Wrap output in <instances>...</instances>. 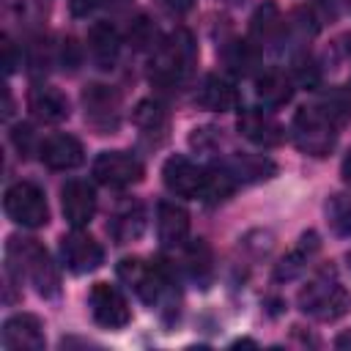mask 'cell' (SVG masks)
Instances as JSON below:
<instances>
[{
  "mask_svg": "<svg viewBox=\"0 0 351 351\" xmlns=\"http://www.w3.org/2000/svg\"><path fill=\"white\" fill-rule=\"evenodd\" d=\"M195 38L186 27H176L156 49L151 58V69L148 77L156 85H178L189 77L192 66H195Z\"/></svg>",
  "mask_w": 351,
  "mask_h": 351,
  "instance_id": "obj_1",
  "label": "cell"
},
{
  "mask_svg": "<svg viewBox=\"0 0 351 351\" xmlns=\"http://www.w3.org/2000/svg\"><path fill=\"white\" fill-rule=\"evenodd\" d=\"M5 255H8V263L30 277V282L36 285V291L41 296H58L60 291V277H58V269L49 258V252L36 241V239H22V236H11L8 244H5Z\"/></svg>",
  "mask_w": 351,
  "mask_h": 351,
  "instance_id": "obj_2",
  "label": "cell"
},
{
  "mask_svg": "<svg viewBox=\"0 0 351 351\" xmlns=\"http://www.w3.org/2000/svg\"><path fill=\"white\" fill-rule=\"evenodd\" d=\"M299 307L318 321H337L351 310V293L340 285L332 266H324L313 280L299 291Z\"/></svg>",
  "mask_w": 351,
  "mask_h": 351,
  "instance_id": "obj_3",
  "label": "cell"
},
{
  "mask_svg": "<svg viewBox=\"0 0 351 351\" xmlns=\"http://www.w3.org/2000/svg\"><path fill=\"white\" fill-rule=\"evenodd\" d=\"M118 277L137 293L140 302L145 304H156L162 299V293L173 285V271L167 266V261H154L145 263L143 258H123L118 263Z\"/></svg>",
  "mask_w": 351,
  "mask_h": 351,
  "instance_id": "obj_4",
  "label": "cell"
},
{
  "mask_svg": "<svg viewBox=\"0 0 351 351\" xmlns=\"http://www.w3.org/2000/svg\"><path fill=\"white\" fill-rule=\"evenodd\" d=\"M337 126L318 110V107H302L293 112L291 121V137L302 154L310 156H326L337 143Z\"/></svg>",
  "mask_w": 351,
  "mask_h": 351,
  "instance_id": "obj_5",
  "label": "cell"
},
{
  "mask_svg": "<svg viewBox=\"0 0 351 351\" xmlns=\"http://www.w3.org/2000/svg\"><path fill=\"white\" fill-rule=\"evenodd\" d=\"M3 208L11 222L22 228H41L49 222V206L44 197V189L33 181H16L5 189Z\"/></svg>",
  "mask_w": 351,
  "mask_h": 351,
  "instance_id": "obj_6",
  "label": "cell"
},
{
  "mask_svg": "<svg viewBox=\"0 0 351 351\" xmlns=\"http://www.w3.org/2000/svg\"><path fill=\"white\" fill-rule=\"evenodd\" d=\"M88 304H90L93 321L104 329H123L132 321V310H129L126 296L110 282H96L90 288Z\"/></svg>",
  "mask_w": 351,
  "mask_h": 351,
  "instance_id": "obj_7",
  "label": "cell"
},
{
  "mask_svg": "<svg viewBox=\"0 0 351 351\" xmlns=\"http://www.w3.org/2000/svg\"><path fill=\"white\" fill-rule=\"evenodd\" d=\"M93 176L104 186L123 189L143 178V162L126 151H101L93 162Z\"/></svg>",
  "mask_w": 351,
  "mask_h": 351,
  "instance_id": "obj_8",
  "label": "cell"
},
{
  "mask_svg": "<svg viewBox=\"0 0 351 351\" xmlns=\"http://www.w3.org/2000/svg\"><path fill=\"white\" fill-rule=\"evenodd\" d=\"M82 107L90 126H96L101 134L115 132L121 123V96L110 85H88L82 90Z\"/></svg>",
  "mask_w": 351,
  "mask_h": 351,
  "instance_id": "obj_9",
  "label": "cell"
},
{
  "mask_svg": "<svg viewBox=\"0 0 351 351\" xmlns=\"http://www.w3.org/2000/svg\"><path fill=\"white\" fill-rule=\"evenodd\" d=\"M60 258H63V266L71 274H88V271L101 266L104 250L93 236H88L77 228L74 233L60 239Z\"/></svg>",
  "mask_w": 351,
  "mask_h": 351,
  "instance_id": "obj_10",
  "label": "cell"
},
{
  "mask_svg": "<svg viewBox=\"0 0 351 351\" xmlns=\"http://www.w3.org/2000/svg\"><path fill=\"white\" fill-rule=\"evenodd\" d=\"M162 181L178 197H203L206 167H197L186 156H170L162 167Z\"/></svg>",
  "mask_w": 351,
  "mask_h": 351,
  "instance_id": "obj_11",
  "label": "cell"
},
{
  "mask_svg": "<svg viewBox=\"0 0 351 351\" xmlns=\"http://www.w3.org/2000/svg\"><path fill=\"white\" fill-rule=\"evenodd\" d=\"M60 206H63V217L71 228H82L93 219L96 214V192L88 181L71 178L63 184L60 189Z\"/></svg>",
  "mask_w": 351,
  "mask_h": 351,
  "instance_id": "obj_12",
  "label": "cell"
},
{
  "mask_svg": "<svg viewBox=\"0 0 351 351\" xmlns=\"http://www.w3.org/2000/svg\"><path fill=\"white\" fill-rule=\"evenodd\" d=\"M236 126H239L241 137H247L252 145H261V148H274V145H280L282 137H285V132H282V126L274 121V115L266 112V110H261V107H247V110H241Z\"/></svg>",
  "mask_w": 351,
  "mask_h": 351,
  "instance_id": "obj_13",
  "label": "cell"
},
{
  "mask_svg": "<svg viewBox=\"0 0 351 351\" xmlns=\"http://www.w3.org/2000/svg\"><path fill=\"white\" fill-rule=\"evenodd\" d=\"M44 343V326L30 313H16L3 324V348L8 351H41Z\"/></svg>",
  "mask_w": 351,
  "mask_h": 351,
  "instance_id": "obj_14",
  "label": "cell"
},
{
  "mask_svg": "<svg viewBox=\"0 0 351 351\" xmlns=\"http://www.w3.org/2000/svg\"><path fill=\"white\" fill-rule=\"evenodd\" d=\"M38 156L52 170H74L85 162V148L74 134H49L41 143Z\"/></svg>",
  "mask_w": 351,
  "mask_h": 351,
  "instance_id": "obj_15",
  "label": "cell"
},
{
  "mask_svg": "<svg viewBox=\"0 0 351 351\" xmlns=\"http://www.w3.org/2000/svg\"><path fill=\"white\" fill-rule=\"evenodd\" d=\"M288 33V25L274 0H263L250 19V38L258 47H277Z\"/></svg>",
  "mask_w": 351,
  "mask_h": 351,
  "instance_id": "obj_16",
  "label": "cell"
},
{
  "mask_svg": "<svg viewBox=\"0 0 351 351\" xmlns=\"http://www.w3.org/2000/svg\"><path fill=\"white\" fill-rule=\"evenodd\" d=\"M321 250V239H318V233L315 230H307V233H302L299 239H296V244L280 258V263L274 266V280L277 282H288V280H293V277H299L304 269H307V263L315 258V252Z\"/></svg>",
  "mask_w": 351,
  "mask_h": 351,
  "instance_id": "obj_17",
  "label": "cell"
},
{
  "mask_svg": "<svg viewBox=\"0 0 351 351\" xmlns=\"http://www.w3.org/2000/svg\"><path fill=\"white\" fill-rule=\"evenodd\" d=\"M156 233L159 241L167 247H181L189 236V214L181 203L162 200L156 208Z\"/></svg>",
  "mask_w": 351,
  "mask_h": 351,
  "instance_id": "obj_18",
  "label": "cell"
},
{
  "mask_svg": "<svg viewBox=\"0 0 351 351\" xmlns=\"http://www.w3.org/2000/svg\"><path fill=\"white\" fill-rule=\"evenodd\" d=\"M27 107L33 112V118L44 121V123H60L69 118V99L52 88V85H36L27 93Z\"/></svg>",
  "mask_w": 351,
  "mask_h": 351,
  "instance_id": "obj_19",
  "label": "cell"
},
{
  "mask_svg": "<svg viewBox=\"0 0 351 351\" xmlns=\"http://www.w3.org/2000/svg\"><path fill=\"white\" fill-rule=\"evenodd\" d=\"M197 104L211 110V112H228L239 104V90L228 77L206 74L200 88H197Z\"/></svg>",
  "mask_w": 351,
  "mask_h": 351,
  "instance_id": "obj_20",
  "label": "cell"
},
{
  "mask_svg": "<svg viewBox=\"0 0 351 351\" xmlns=\"http://www.w3.org/2000/svg\"><path fill=\"white\" fill-rule=\"evenodd\" d=\"M88 52L93 58V63L107 71L115 66L118 55H121V36L110 22H96L88 30Z\"/></svg>",
  "mask_w": 351,
  "mask_h": 351,
  "instance_id": "obj_21",
  "label": "cell"
},
{
  "mask_svg": "<svg viewBox=\"0 0 351 351\" xmlns=\"http://www.w3.org/2000/svg\"><path fill=\"white\" fill-rule=\"evenodd\" d=\"M110 236L115 239V244H129V241H137L145 230V208L137 203V200H129L126 206H121L110 225H107Z\"/></svg>",
  "mask_w": 351,
  "mask_h": 351,
  "instance_id": "obj_22",
  "label": "cell"
},
{
  "mask_svg": "<svg viewBox=\"0 0 351 351\" xmlns=\"http://www.w3.org/2000/svg\"><path fill=\"white\" fill-rule=\"evenodd\" d=\"M255 96L263 101V107H282L293 99V80L280 69H269V71L258 74Z\"/></svg>",
  "mask_w": 351,
  "mask_h": 351,
  "instance_id": "obj_23",
  "label": "cell"
},
{
  "mask_svg": "<svg viewBox=\"0 0 351 351\" xmlns=\"http://www.w3.org/2000/svg\"><path fill=\"white\" fill-rule=\"evenodd\" d=\"M236 181L252 184V181H269L277 173V165L263 154H233L228 162H222Z\"/></svg>",
  "mask_w": 351,
  "mask_h": 351,
  "instance_id": "obj_24",
  "label": "cell"
},
{
  "mask_svg": "<svg viewBox=\"0 0 351 351\" xmlns=\"http://www.w3.org/2000/svg\"><path fill=\"white\" fill-rule=\"evenodd\" d=\"M258 58H261V47L252 41V38H230L222 49V60L225 66L239 74V77H247L255 71L258 66Z\"/></svg>",
  "mask_w": 351,
  "mask_h": 351,
  "instance_id": "obj_25",
  "label": "cell"
},
{
  "mask_svg": "<svg viewBox=\"0 0 351 351\" xmlns=\"http://www.w3.org/2000/svg\"><path fill=\"white\" fill-rule=\"evenodd\" d=\"M132 121H134V126L140 129L143 137H151L154 143L165 140V132H167V112H165V107H162L159 101H154V99L140 101V104L134 107V112H132Z\"/></svg>",
  "mask_w": 351,
  "mask_h": 351,
  "instance_id": "obj_26",
  "label": "cell"
},
{
  "mask_svg": "<svg viewBox=\"0 0 351 351\" xmlns=\"http://www.w3.org/2000/svg\"><path fill=\"white\" fill-rule=\"evenodd\" d=\"M184 263H186V274L200 285L206 288L211 282V274H214V258H211V247L203 241V239H195L184 247Z\"/></svg>",
  "mask_w": 351,
  "mask_h": 351,
  "instance_id": "obj_27",
  "label": "cell"
},
{
  "mask_svg": "<svg viewBox=\"0 0 351 351\" xmlns=\"http://www.w3.org/2000/svg\"><path fill=\"white\" fill-rule=\"evenodd\" d=\"M326 222L332 228V233L351 239V197L348 195H332L326 200Z\"/></svg>",
  "mask_w": 351,
  "mask_h": 351,
  "instance_id": "obj_28",
  "label": "cell"
},
{
  "mask_svg": "<svg viewBox=\"0 0 351 351\" xmlns=\"http://www.w3.org/2000/svg\"><path fill=\"white\" fill-rule=\"evenodd\" d=\"M126 38L129 44L137 49V52H145V49H156L162 41H159V30L156 25L148 19V16H137L129 22V30H126Z\"/></svg>",
  "mask_w": 351,
  "mask_h": 351,
  "instance_id": "obj_29",
  "label": "cell"
},
{
  "mask_svg": "<svg viewBox=\"0 0 351 351\" xmlns=\"http://www.w3.org/2000/svg\"><path fill=\"white\" fill-rule=\"evenodd\" d=\"M318 110H321L335 126H343V123L351 121V101H348V96L340 93V90H329V93L321 99Z\"/></svg>",
  "mask_w": 351,
  "mask_h": 351,
  "instance_id": "obj_30",
  "label": "cell"
},
{
  "mask_svg": "<svg viewBox=\"0 0 351 351\" xmlns=\"http://www.w3.org/2000/svg\"><path fill=\"white\" fill-rule=\"evenodd\" d=\"M293 82H299L302 88H318L321 82V69L315 66V60L310 55H296L293 58Z\"/></svg>",
  "mask_w": 351,
  "mask_h": 351,
  "instance_id": "obj_31",
  "label": "cell"
},
{
  "mask_svg": "<svg viewBox=\"0 0 351 351\" xmlns=\"http://www.w3.org/2000/svg\"><path fill=\"white\" fill-rule=\"evenodd\" d=\"M58 60H60V66H63L66 71H77V66H80V60H82V55H80V44H77L74 38H63V41H60Z\"/></svg>",
  "mask_w": 351,
  "mask_h": 351,
  "instance_id": "obj_32",
  "label": "cell"
},
{
  "mask_svg": "<svg viewBox=\"0 0 351 351\" xmlns=\"http://www.w3.org/2000/svg\"><path fill=\"white\" fill-rule=\"evenodd\" d=\"M11 140H14V145H16V151H19L22 156H27V154H30V145H33V132H30V126H27V123L14 126Z\"/></svg>",
  "mask_w": 351,
  "mask_h": 351,
  "instance_id": "obj_33",
  "label": "cell"
},
{
  "mask_svg": "<svg viewBox=\"0 0 351 351\" xmlns=\"http://www.w3.org/2000/svg\"><path fill=\"white\" fill-rule=\"evenodd\" d=\"M165 14H170V16H184V14H189L192 11V5H195V0H154Z\"/></svg>",
  "mask_w": 351,
  "mask_h": 351,
  "instance_id": "obj_34",
  "label": "cell"
},
{
  "mask_svg": "<svg viewBox=\"0 0 351 351\" xmlns=\"http://www.w3.org/2000/svg\"><path fill=\"white\" fill-rule=\"evenodd\" d=\"M3 66H5V74H14V69L19 66V55H16V47L8 36H3Z\"/></svg>",
  "mask_w": 351,
  "mask_h": 351,
  "instance_id": "obj_35",
  "label": "cell"
},
{
  "mask_svg": "<svg viewBox=\"0 0 351 351\" xmlns=\"http://www.w3.org/2000/svg\"><path fill=\"white\" fill-rule=\"evenodd\" d=\"M99 3L101 0H69V8H71L74 16H88Z\"/></svg>",
  "mask_w": 351,
  "mask_h": 351,
  "instance_id": "obj_36",
  "label": "cell"
},
{
  "mask_svg": "<svg viewBox=\"0 0 351 351\" xmlns=\"http://www.w3.org/2000/svg\"><path fill=\"white\" fill-rule=\"evenodd\" d=\"M340 176H343V181L351 186V151L343 156V165H340Z\"/></svg>",
  "mask_w": 351,
  "mask_h": 351,
  "instance_id": "obj_37",
  "label": "cell"
},
{
  "mask_svg": "<svg viewBox=\"0 0 351 351\" xmlns=\"http://www.w3.org/2000/svg\"><path fill=\"white\" fill-rule=\"evenodd\" d=\"M337 346H340V348H351V332H348V335H340V337H337Z\"/></svg>",
  "mask_w": 351,
  "mask_h": 351,
  "instance_id": "obj_38",
  "label": "cell"
},
{
  "mask_svg": "<svg viewBox=\"0 0 351 351\" xmlns=\"http://www.w3.org/2000/svg\"><path fill=\"white\" fill-rule=\"evenodd\" d=\"M225 3H241V0H225Z\"/></svg>",
  "mask_w": 351,
  "mask_h": 351,
  "instance_id": "obj_39",
  "label": "cell"
},
{
  "mask_svg": "<svg viewBox=\"0 0 351 351\" xmlns=\"http://www.w3.org/2000/svg\"><path fill=\"white\" fill-rule=\"evenodd\" d=\"M348 90H351V77H348Z\"/></svg>",
  "mask_w": 351,
  "mask_h": 351,
  "instance_id": "obj_40",
  "label": "cell"
},
{
  "mask_svg": "<svg viewBox=\"0 0 351 351\" xmlns=\"http://www.w3.org/2000/svg\"><path fill=\"white\" fill-rule=\"evenodd\" d=\"M348 5H351V0H348Z\"/></svg>",
  "mask_w": 351,
  "mask_h": 351,
  "instance_id": "obj_41",
  "label": "cell"
}]
</instances>
